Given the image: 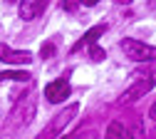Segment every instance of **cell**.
<instances>
[{"mask_svg": "<svg viewBox=\"0 0 156 139\" xmlns=\"http://www.w3.org/2000/svg\"><path fill=\"white\" fill-rule=\"evenodd\" d=\"M77 112H80V107H77V104H67L60 114H55V117H52V122H50L40 134H37L35 139H60L62 132L69 127V122L77 117Z\"/></svg>", "mask_w": 156, "mask_h": 139, "instance_id": "cell-1", "label": "cell"}, {"mask_svg": "<svg viewBox=\"0 0 156 139\" xmlns=\"http://www.w3.org/2000/svg\"><path fill=\"white\" fill-rule=\"evenodd\" d=\"M119 47H122V52H124L129 60H134V62H149V60H156V47L141 42V40L126 37V40L119 42Z\"/></svg>", "mask_w": 156, "mask_h": 139, "instance_id": "cell-2", "label": "cell"}, {"mask_svg": "<svg viewBox=\"0 0 156 139\" xmlns=\"http://www.w3.org/2000/svg\"><path fill=\"white\" fill-rule=\"evenodd\" d=\"M154 79L151 77H141V79H136V82L131 85V87H126L122 94H119V104H131V102H136V99H141L144 94H149L151 90H154Z\"/></svg>", "mask_w": 156, "mask_h": 139, "instance_id": "cell-3", "label": "cell"}, {"mask_svg": "<svg viewBox=\"0 0 156 139\" xmlns=\"http://www.w3.org/2000/svg\"><path fill=\"white\" fill-rule=\"evenodd\" d=\"M32 114H35V99L32 97H23L20 102L15 104V109H12V114H10V127L15 129V127H20V124H27L30 119H32Z\"/></svg>", "mask_w": 156, "mask_h": 139, "instance_id": "cell-4", "label": "cell"}, {"mask_svg": "<svg viewBox=\"0 0 156 139\" xmlns=\"http://www.w3.org/2000/svg\"><path fill=\"white\" fill-rule=\"evenodd\" d=\"M69 92H72L69 82L65 77H60V79H52V82L45 87V99L50 104H60V102H65V99L69 97Z\"/></svg>", "mask_w": 156, "mask_h": 139, "instance_id": "cell-5", "label": "cell"}, {"mask_svg": "<svg viewBox=\"0 0 156 139\" xmlns=\"http://www.w3.org/2000/svg\"><path fill=\"white\" fill-rule=\"evenodd\" d=\"M0 60L8 65H30L32 62V55L27 50H12L8 45H0Z\"/></svg>", "mask_w": 156, "mask_h": 139, "instance_id": "cell-6", "label": "cell"}, {"mask_svg": "<svg viewBox=\"0 0 156 139\" xmlns=\"http://www.w3.org/2000/svg\"><path fill=\"white\" fill-rule=\"evenodd\" d=\"M50 0H20V17L23 20H35L45 13Z\"/></svg>", "mask_w": 156, "mask_h": 139, "instance_id": "cell-7", "label": "cell"}, {"mask_svg": "<svg viewBox=\"0 0 156 139\" xmlns=\"http://www.w3.org/2000/svg\"><path fill=\"white\" fill-rule=\"evenodd\" d=\"M102 32H104V25H94V27H89V30H87V32H84V35L80 37V42H77V45L72 47V52L82 50L84 45H94V42H97V37H99Z\"/></svg>", "mask_w": 156, "mask_h": 139, "instance_id": "cell-8", "label": "cell"}, {"mask_svg": "<svg viewBox=\"0 0 156 139\" xmlns=\"http://www.w3.org/2000/svg\"><path fill=\"white\" fill-rule=\"evenodd\" d=\"M104 139H129V134H126L124 124H119V122H109V127H107V137H104Z\"/></svg>", "mask_w": 156, "mask_h": 139, "instance_id": "cell-9", "label": "cell"}, {"mask_svg": "<svg viewBox=\"0 0 156 139\" xmlns=\"http://www.w3.org/2000/svg\"><path fill=\"white\" fill-rule=\"evenodd\" d=\"M5 79H15V82H27L32 79L27 72H0V82H5Z\"/></svg>", "mask_w": 156, "mask_h": 139, "instance_id": "cell-10", "label": "cell"}, {"mask_svg": "<svg viewBox=\"0 0 156 139\" xmlns=\"http://www.w3.org/2000/svg\"><path fill=\"white\" fill-rule=\"evenodd\" d=\"M126 134H129V139H146V132H144L141 122H134L131 129H126Z\"/></svg>", "mask_w": 156, "mask_h": 139, "instance_id": "cell-11", "label": "cell"}, {"mask_svg": "<svg viewBox=\"0 0 156 139\" xmlns=\"http://www.w3.org/2000/svg\"><path fill=\"white\" fill-rule=\"evenodd\" d=\"M77 8H80V0H62V10H67V13H74Z\"/></svg>", "mask_w": 156, "mask_h": 139, "instance_id": "cell-12", "label": "cell"}, {"mask_svg": "<svg viewBox=\"0 0 156 139\" xmlns=\"http://www.w3.org/2000/svg\"><path fill=\"white\" fill-rule=\"evenodd\" d=\"M72 139H97V134H94L92 129H82V132H77Z\"/></svg>", "mask_w": 156, "mask_h": 139, "instance_id": "cell-13", "label": "cell"}, {"mask_svg": "<svg viewBox=\"0 0 156 139\" xmlns=\"http://www.w3.org/2000/svg\"><path fill=\"white\" fill-rule=\"evenodd\" d=\"M92 60H94V62H102V60H104V50L97 47V45H92Z\"/></svg>", "mask_w": 156, "mask_h": 139, "instance_id": "cell-14", "label": "cell"}, {"mask_svg": "<svg viewBox=\"0 0 156 139\" xmlns=\"http://www.w3.org/2000/svg\"><path fill=\"white\" fill-rule=\"evenodd\" d=\"M52 52H55V45L52 42H47V45H42V50H40V55L47 60V57H52Z\"/></svg>", "mask_w": 156, "mask_h": 139, "instance_id": "cell-15", "label": "cell"}, {"mask_svg": "<svg viewBox=\"0 0 156 139\" xmlns=\"http://www.w3.org/2000/svg\"><path fill=\"white\" fill-rule=\"evenodd\" d=\"M80 3H82V5H87V8H92V5L99 3V0H80Z\"/></svg>", "mask_w": 156, "mask_h": 139, "instance_id": "cell-16", "label": "cell"}, {"mask_svg": "<svg viewBox=\"0 0 156 139\" xmlns=\"http://www.w3.org/2000/svg\"><path fill=\"white\" fill-rule=\"evenodd\" d=\"M149 117H151V119H154V122H156V102L151 104V109H149Z\"/></svg>", "mask_w": 156, "mask_h": 139, "instance_id": "cell-17", "label": "cell"}, {"mask_svg": "<svg viewBox=\"0 0 156 139\" xmlns=\"http://www.w3.org/2000/svg\"><path fill=\"white\" fill-rule=\"evenodd\" d=\"M151 79H154V82H156V65H154V72H151Z\"/></svg>", "mask_w": 156, "mask_h": 139, "instance_id": "cell-18", "label": "cell"}, {"mask_svg": "<svg viewBox=\"0 0 156 139\" xmlns=\"http://www.w3.org/2000/svg\"><path fill=\"white\" fill-rule=\"evenodd\" d=\"M116 3H129V0H116Z\"/></svg>", "mask_w": 156, "mask_h": 139, "instance_id": "cell-19", "label": "cell"}, {"mask_svg": "<svg viewBox=\"0 0 156 139\" xmlns=\"http://www.w3.org/2000/svg\"><path fill=\"white\" fill-rule=\"evenodd\" d=\"M8 3H15V0H8Z\"/></svg>", "mask_w": 156, "mask_h": 139, "instance_id": "cell-20", "label": "cell"}]
</instances>
